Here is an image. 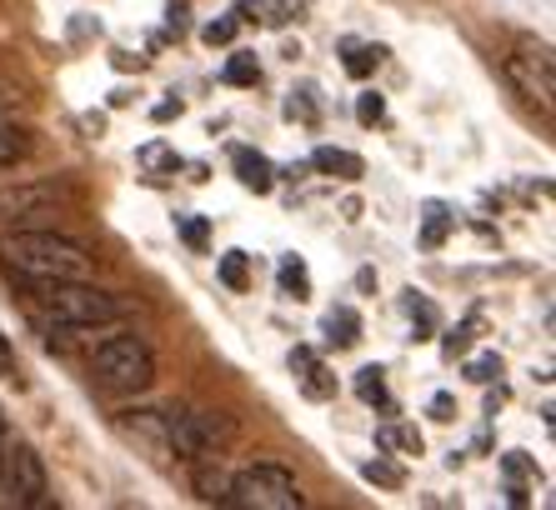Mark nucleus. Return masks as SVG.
Segmentation results:
<instances>
[{"label": "nucleus", "instance_id": "obj_1", "mask_svg": "<svg viewBox=\"0 0 556 510\" xmlns=\"http://www.w3.org/2000/svg\"><path fill=\"white\" fill-rule=\"evenodd\" d=\"M0 266L30 281H91V255L71 235L40 226L0 230Z\"/></svg>", "mask_w": 556, "mask_h": 510}, {"label": "nucleus", "instance_id": "obj_2", "mask_svg": "<svg viewBox=\"0 0 556 510\" xmlns=\"http://www.w3.org/2000/svg\"><path fill=\"white\" fill-rule=\"evenodd\" d=\"M26 285V306L36 310L40 326H80V331H105L126 316V301H116L111 291L91 281H30L21 276Z\"/></svg>", "mask_w": 556, "mask_h": 510}, {"label": "nucleus", "instance_id": "obj_3", "mask_svg": "<svg viewBox=\"0 0 556 510\" xmlns=\"http://www.w3.org/2000/svg\"><path fill=\"white\" fill-rule=\"evenodd\" d=\"M91 370L105 391H146L155 381V356L141 335H111L91 350Z\"/></svg>", "mask_w": 556, "mask_h": 510}, {"label": "nucleus", "instance_id": "obj_4", "mask_svg": "<svg viewBox=\"0 0 556 510\" xmlns=\"http://www.w3.org/2000/svg\"><path fill=\"white\" fill-rule=\"evenodd\" d=\"M231 506L241 510H301L306 496L291 471L281 466H247L231 475Z\"/></svg>", "mask_w": 556, "mask_h": 510}, {"label": "nucleus", "instance_id": "obj_5", "mask_svg": "<svg viewBox=\"0 0 556 510\" xmlns=\"http://www.w3.org/2000/svg\"><path fill=\"white\" fill-rule=\"evenodd\" d=\"M0 466H5V490H11L15 506H26V510L51 506V475H46V460H40L26 441H5Z\"/></svg>", "mask_w": 556, "mask_h": 510}, {"label": "nucleus", "instance_id": "obj_6", "mask_svg": "<svg viewBox=\"0 0 556 510\" xmlns=\"http://www.w3.org/2000/svg\"><path fill=\"white\" fill-rule=\"evenodd\" d=\"M65 205V191L55 180H21V186H0V230H21L36 220L55 216Z\"/></svg>", "mask_w": 556, "mask_h": 510}, {"label": "nucleus", "instance_id": "obj_7", "mask_svg": "<svg viewBox=\"0 0 556 510\" xmlns=\"http://www.w3.org/2000/svg\"><path fill=\"white\" fill-rule=\"evenodd\" d=\"M506 80H511V86H517L531 105L552 111L556 76H552V55H546V46H531V40H521L517 51L506 55Z\"/></svg>", "mask_w": 556, "mask_h": 510}, {"label": "nucleus", "instance_id": "obj_8", "mask_svg": "<svg viewBox=\"0 0 556 510\" xmlns=\"http://www.w3.org/2000/svg\"><path fill=\"white\" fill-rule=\"evenodd\" d=\"M121 431L146 441L155 450V460H170V435H166V410H126L121 416Z\"/></svg>", "mask_w": 556, "mask_h": 510}, {"label": "nucleus", "instance_id": "obj_9", "mask_svg": "<svg viewBox=\"0 0 556 510\" xmlns=\"http://www.w3.org/2000/svg\"><path fill=\"white\" fill-rule=\"evenodd\" d=\"M236 176H241V186L256 191V195H266L276 186V166L266 161V155H256V151H236Z\"/></svg>", "mask_w": 556, "mask_h": 510}, {"label": "nucleus", "instance_id": "obj_10", "mask_svg": "<svg viewBox=\"0 0 556 510\" xmlns=\"http://www.w3.org/2000/svg\"><path fill=\"white\" fill-rule=\"evenodd\" d=\"M311 166L321 170V176H341V180H356L362 176V155H351V151H341V145H321V151L311 155Z\"/></svg>", "mask_w": 556, "mask_h": 510}, {"label": "nucleus", "instance_id": "obj_11", "mask_svg": "<svg viewBox=\"0 0 556 510\" xmlns=\"http://www.w3.org/2000/svg\"><path fill=\"white\" fill-rule=\"evenodd\" d=\"M195 496L206 500V506H231V475L220 471V466H201L195 460Z\"/></svg>", "mask_w": 556, "mask_h": 510}, {"label": "nucleus", "instance_id": "obj_12", "mask_svg": "<svg viewBox=\"0 0 556 510\" xmlns=\"http://www.w3.org/2000/svg\"><path fill=\"white\" fill-rule=\"evenodd\" d=\"M26 155H30V130L0 120V170L15 166V161H26Z\"/></svg>", "mask_w": 556, "mask_h": 510}, {"label": "nucleus", "instance_id": "obj_13", "mask_svg": "<svg viewBox=\"0 0 556 510\" xmlns=\"http://www.w3.org/2000/svg\"><path fill=\"white\" fill-rule=\"evenodd\" d=\"M326 341L331 345H356L362 341V320H356V310L351 306L331 310V316H326Z\"/></svg>", "mask_w": 556, "mask_h": 510}, {"label": "nucleus", "instance_id": "obj_14", "mask_svg": "<svg viewBox=\"0 0 556 510\" xmlns=\"http://www.w3.org/2000/svg\"><path fill=\"white\" fill-rule=\"evenodd\" d=\"M220 281L231 285V291H247V285H251V260H247V251H226V255H220Z\"/></svg>", "mask_w": 556, "mask_h": 510}, {"label": "nucleus", "instance_id": "obj_15", "mask_svg": "<svg viewBox=\"0 0 556 510\" xmlns=\"http://www.w3.org/2000/svg\"><path fill=\"white\" fill-rule=\"evenodd\" d=\"M446 230H452V216H446V205L431 201L427 216H421V245H441V241H446Z\"/></svg>", "mask_w": 556, "mask_h": 510}, {"label": "nucleus", "instance_id": "obj_16", "mask_svg": "<svg viewBox=\"0 0 556 510\" xmlns=\"http://www.w3.org/2000/svg\"><path fill=\"white\" fill-rule=\"evenodd\" d=\"M356 396H362L366 406H381V400H387V381H381V366H366L362 375H356Z\"/></svg>", "mask_w": 556, "mask_h": 510}, {"label": "nucleus", "instance_id": "obj_17", "mask_svg": "<svg viewBox=\"0 0 556 510\" xmlns=\"http://www.w3.org/2000/svg\"><path fill=\"white\" fill-rule=\"evenodd\" d=\"M376 441H381L387 450H412V456H421V435H416L412 425H387Z\"/></svg>", "mask_w": 556, "mask_h": 510}, {"label": "nucleus", "instance_id": "obj_18", "mask_svg": "<svg viewBox=\"0 0 556 510\" xmlns=\"http://www.w3.org/2000/svg\"><path fill=\"white\" fill-rule=\"evenodd\" d=\"M226 80H231V86H256L261 80V65H256V55H231V65H226Z\"/></svg>", "mask_w": 556, "mask_h": 510}, {"label": "nucleus", "instance_id": "obj_19", "mask_svg": "<svg viewBox=\"0 0 556 510\" xmlns=\"http://www.w3.org/2000/svg\"><path fill=\"white\" fill-rule=\"evenodd\" d=\"M281 285L291 295H296V301H306L311 295V276H306V266H301V260H281Z\"/></svg>", "mask_w": 556, "mask_h": 510}, {"label": "nucleus", "instance_id": "obj_20", "mask_svg": "<svg viewBox=\"0 0 556 510\" xmlns=\"http://www.w3.org/2000/svg\"><path fill=\"white\" fill-rule=\"evenodd\" d=\"M366 481H376V485H391V490H396V485H406V471L402 466H391V460H366Z\"/></svg>", "mask_w": 556, "mask_h": 510}, {"label": "nucleus", "instance_id": "obj_21", "mask_svg": "<svg viewBox=\"0 0 556 510\" xmlns=\"http://www.w3.org/2000/svg\"><path fill=\"white\" fill-rule=\"evenodd\" d=\"M381 55H387L381 46H351V51H346V71H351V76H366Z\"/></svg>", "mask_w": 556, "mask_h": 510}, {"label": "nucleus", "instance_id": "obj_22", "mask_svg": "<svg viewBox=\"0 0 556 510\" xmlns=\"http://www.w3.org/2000/svg\"><path fill=\"white\" fill-rule=\"evenodd\" d=\"M496 375H502V356H477L466 366V381H477V385H492Z\"/></svg>", "mask_w": 556, "mask_h": 510}, {"label": "nucleus", "instance_id": "obj_23", "mask_svg": "<svg viewBox=\"0 0 556 510\" xmlns=\"http://www.w3.org/2000/svg\"><path fill=\"white\" fill-rule=\"evenodd\" d=\"M406 316H412L421 331H437V310H431V301H421L416 291H406Z\"/></svg>", "mask_w": 556, "mask_h": 510}, {"label": "nucleus", "instance_id": "obj_24", "mask_svg": "<svg viewBox=\"0 0 556 510\" xmlns=\"http://www.w3.org/2000/svg\"><path fill=\"white\" fill-rule=\"evenodd\" d=\"M301 381H306V396H316V400H326L331 391H337V381H331V370H321V366H311L306 375H301Z\"/></svg>", "mask_w": 556, "mask_h": 510}, {"label": "nucleus", "instance_id": "obj_25", "mask_svg": "<svg viewBox=\"0 0 556 510\" xmlns=\"http://www.w3.org/2000/svg\"><path fill=\"white\" fill-rule=\"evenodd\" d=\"M356 115H362V126H376V120L387 115V101H381L376 90H362V101H356Z\"/></svg>", "mask_w": 556, "mask_h": 510}, {"label": "nucleus", "instance_id": "obj_26", "mask_svg": "<svg viewBox=\"0 0 556 510\" xmlns=\"http://www.w3.org/2000/svg\"><path fill=\"white\" fill-rule=\"evenodd\" d=\"M231 36H236V15H220V21L206 26V46H231Z\"/></svg>", "mask_w": 556, "mask_h": 510}, {"label": "nucleus", "instance_id": "obj_27", "mask_svg": "<svg viewBox=\"0 0 556 510\" xmlns=\"http://www.w3.org/2000/svg\"><path fill=\"white\" fill-rule=\"evenodd\" d=\"M466 350H471V326H456L446 335V356H466Z\"/></svg>", "mask_w": 556, "mask_h": 510}, {"label": "nucleus", "instance_id": "obj_28", "mask_svg": "<svg viewBox=\"0 0 556 510\" xmlns=\"http://www.w3.org/2000/svg\"><path fill=\"white\" fill-rule=\"evenodd\" d=\"M0 375H5V381H15V375H21V366H15V350H11V341H5V335H0Z\"/></svg>", "mask_w": 556, "mask_h": 510}, {"label": "nucleus", "instance_id": "obj_29", "mask_svg": "<svg viewBox=\"0 0 556 510\" xmlns=\"http://www.w3.org/2000/svg\"><path fill=\"white\" fill-rule=\"evenodd\" d=\"M452 410H456V400L446 396V391H441V396L431 400V416H437V421H452Z\"/></svg>", "mask_w": 556, "mask_h": 510}, {"label": "nucleus", "instance_id": "obj_30", "mask_svg": "<svg viewBox=\"0 0 556 510\" xmlns=\"http://www.w3.org/2000/svg\"><path fill=\"white\" fill-rule=\"evenodd\" d=\"M181 230L191 245H206V226H201V220H181Z\"/></svg>", "mask_w": 556, "mask_h": 510}, {"label": "nucleus", "instance_id": "obj_31", "mask_svg": "<svg viewBox=\"0 0 556 510\" xmlns=\"http://www.w3.org/2000/svg\"><path fill=\"white\" fill-rule=\"evenodd\" d=\"M316 366V356H311V350H291V370H311Z\"/></svg>", "mask_w": 556, "mask_h": 510}, {"label": "nucleus", "instance_id": "obj_32", "mask_svg": "<svg viewBox=\"0 0 556 510\" xmlns=\"http://www.w3.org/2000/svg\"><path fill=\"white\" fill-rule=\"evenodd\" d=\"M170 115H181V101H161V105H155V120H170Z\"/></svg>", "mask_w": 556, "mask_h": 510}, {"label": "nucleus", "instance_id": "obj_33", "mask_svg": "<svg viewBox=\"0 0 556 510\" xmlns=\"http://www.w3.org/2000/svg\"><path fill=\"white\" fill-rule=\"evenodd\" d=\"M5 101H11V95H5V90H0V115H5Z\"/></svg>", "mask_w": 556, "mask_h": 510}]
</instances>
